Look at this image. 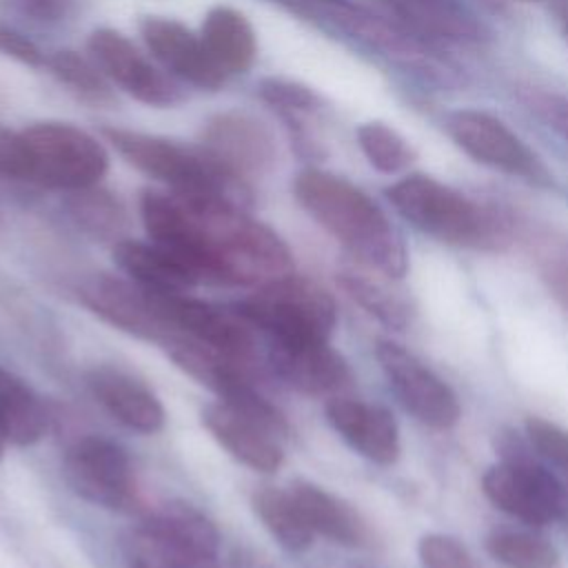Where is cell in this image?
I'll return each mask as SVG.
<instances>
[{
    "instance_id": "cell-13",
    "label": "cell",
    "mask_w": 568,
    "mask_h": 568,
    "mask_svg": "<svg viewBox=\"0 0 568 568\" xmlns=\"http://www.w3.org/2000/svg\"><path fill=\"white\" fill-rule=\"evenodd\" d=\"M375 357L399 404L422 424L446 430L459 422L455 390L417 355L393 339H377Z\"/></svg>"
},
{
    "instance_id": "cell-26",
    "label": "cell",
    "mask_w": 568,
    "mask_h": 568,
    "mask_svg": "<svg viewBox=\"0 0 568 568\" xmlns=\"http://www.w3.org/2000/svg\"><path fill=\"white\" fill-rule=\"evenodd\" d=\"M47 428L49 415L36 390L0 366V439L31 446L44 437Z\"/></svg>"
},
{
    "instance_id": "cell-1",
    "label": "cell",
    "mask_w": 568,
    "mask_h": 568,
    "mask_svg": "<svg viewBox=\"0 0 568 568\" xmlns=\"http://www.w3.org/2000/svg\"><path fill=\"white\" fill-rule=\"evenodd\" d=\"M140 215L151 242L186 262L200 280L262 286L293 273L284 240L235 202L146 189Z\"/></svg>"
},
{
    "instance_id": "cell-3",
    "label": "cell",
    "mask_w": 568,
    "mask_h": 568,
    "mask_svg": "<svg viewBox=\"0 0 568 568\" xmlns=\"http://www.w3.org/2000/svg\"><path fill=\"white\" fill-rule=\"evenodd\" d=\"M393 209L422 233L462 248L501 251L510 244L508 217L428 175H406L386 189Z\"/></svg>"
},
{
    "instance_id": "cell-39",
    "label": "cell",
    "mask_w": 568,
    "mask_h": 568,
    "mask_svg": "<svg viewBox=\"0 0 568 568\" xmlns=\"http://www.w3.org/2000/svg\"><path fill=\"white\" fill-rule=\"evenodd\" d=\"M18 11L33 16L36 20H60L67 11L69 0H9Z\"/></svg>"
},
{
    "instance_id": "cell-23",
    "label": "cell",
    "mask_w": 568,
    "mask_h": 568,
    "mask_svg": "<svg viewBox=\"0 0 568 568\" xmlns=\"http://www.w3.org/2000/svg\"><path fill=\"white\" fill-rule=\"evenodd\" d=\"M291 493L297 499L313 535H322L348 548H362L371 541V528L366 519L342 497L311 481H295Z\"/></svg>"
},
{
    "instance_id": "cell-21",
    "label": "cell",
    "mask_w": 568,
    "mask_h": 568,
    "mask_svg": "<svg viewBox=\"0 0 568 568\" xmlns=\"http://www.w3.org/2000/svg\"><path fill=\"white\" fill-rule=\"evenodd\" d=\"M275 373L304 395L335 397L351 384L348 362L331 346V342L275 346L268 344Z\"/></svg>"
},
{
    "instance_id": "cell-43",
    "label": "cell",
    "mask_w": 568,
    "mask_h": 568,
    "mask_svg": "<svg viewBox=\"0 0 568 568\" xmlns=\"http://www.w3.org/2000/svg\"><path fill=\"white\" fill-rule=\"evenodd\" d=\"M526 2H532V0H526Z\"/></svg>"
},
{
    "instance_id": "cell-34",
    "label": "cell",
    "mask_w": 568,
    "mask_h": 568,
    "mask_svg": "<svg viewBox=\"0 0 568 568\" xmlns=\"http://www.w3.org/2000/svg\"><path fill=\"white\" fill-rule=\"evenodd\" d=\"M526 437L532 446V450L548 462L550 466H555L557 470H561L564 475H568V430L541 419V417H528L526 419Z\"/></svg>"
},
{
    "instance_id": "cell-10",
    "label": "cell",
    "mask_w": 568,
    "mask_h": 568,
    "mask_svg": "<svg viewBox=\"0 0 568 568\" xmlns=\"http://www.w3.org/2000/svg\"><path fill=\"white\" fill-rule=\"evenodd\" d=\"M444 129L475 162L532 184L550 182L539 155L499 118L477 109H457L446 113Z\"/></svg>"
},
{
    "instance_id": "cell-41",
    "label": "cell",
    "mask_w": 568,
    "mask_h": 568,
    "mask_svg": "<svg viewBox=\"0 0 568 568\" xmlns=\"http://www.w3.org/2000/svg\"><path fill=\"white\" fill-rule=\"evenodd\" d=\"M552 16L559 22L564 36L568 38V0H552Z\"/></svg>"
},
{
    "instance_id": "cell-28",
    "label": "cell",
    "mask_w": 568,
    "mask_h": 568,
    "mask_svg": "<svg viewBox=\"0 0 568 568\" xmlns=\"http://www.w3.org/2000/svg\"><path fill=\"white\" fill-rule=\"evenodd\" d=\"M337 282L355 304L384 326L402 331L410 324V304L371 273L346 268L337 275Z\"/></svg>"
},
{
    "instance_id": "cell-35",
    "label": "cell",
    "mask_w": 568,
    "mask_h": 568,
    "mask_svg": "<svg viewBox=\"0 0 568 568\" xmlns=\"http://www.w3.org/2000/svg\"><path fill=\"white\" fill-rule=\"evenodd\" d=\"M417 552L424 568H479L466 546L450 535L433 532L422 537Z\"/></svg>"
},
{
    "instance_id": "cell-30",
    "label": "cell",
    "mask_w": 568,
    "mask_h": 568,
    "mask_svg": "<svg viewBox=\"0 0 568 568\" xmlns=\"http://www.w3.org/2000/svg\"><path fill=\"white\" fill-rule=\"evenodd\" d=\"M357 144L373 169L386 175L402 173L415 160L413 146L384 122H364L355 131Z\"/></svg>"
},
{
    "instance_id": "cell-17",
    "label": "cell",
    "mask_w": 568,
    "mask_h": 568,
    "mask_svg": "<svg viewBox=\"0 0 568 568\" xmlns=\"http://www.w3.org/2000/svg\"><path fill=\"white\" fill-rule=\"evenodd\" d=\"M78 295L91 313L129 335L160 344L169 337V331L158 315L153 291L133 280L102 273L80 284Z\"/></svg>"
},
{
    "instance_id": "cell-4",
    "label": "cell",
    "mask_w": 568,
    "mask_h": 568,
    "mask_svg": "<svg viewBox=\"0 0 568 568\" xmlns=\"http://www.w3.org/2000/svg\"><path fill=\"white\" fill-rule=\"evenodd\" d=\"M293 13L335 31L422 80L457 87L464 82L457 67L442 55L435 42L399 20H388L351 0H280Z\"/></svg>"
},
{
    "instance_id": "cell-2",
    "label": "cell",
    "mask_w": 568,
    "mask_h": 568,
    "mask_svg": "<svg viewBox=\"0 0 568 568\" xmlns=\"http://www.w3.org/2000/svg\"><path fill=\"white\" fill-rule=\"evenodd\" d=\"M300 206L333 235L364 268L388 280L408 271V251L384 209L353 182L320 169H304L293 182Z\"/></svg>"
},
{
    "instance_id": "cell-31",
    "label": "cell",
    "mask_w": 568,
    "mask_h": 568,
    "mask_svg": "<svg viewBox=\"0 0 568 568\" xmlns=\"http://www.w3.org/2000/svg\"><path fill=\"white\" fill-rule=\"evenodd\" d=\"M69 209L75 222L95 237H115L124 226V211L118 200L104 191H95V186L73 191Z\"/></svg>"
},
{
    "instance_id": "cell-42",
    "label": "cell",
    "mask_w": 568,
    "mask_h": 568,
    "mask_svg": "<svg viewBox=\"0 0 568 568\" xmlns=\"http://www.w3.org/2000/svg\"><path fill=\"white\" fill-rule=\"evenodd\" d=\"M2 453H4V442L0 439V459H2Z\"/></svg>"
},
{
    "instance_id": "cell-20",
    "label": "cell",
    "mask_w": 568,
    "mask_h": 568,
    "mask_svg": "<svg viewBox=\"0 0 568 568\" xmlns=\"http://www.w3.org/2000/svg\"><path fill=\"white\" fill-rule=\"evenodd\" d=\"M87 384L102 408L126 428L153 435L164 428L166 413L158 395L135 375L115 366H95Z\"/></svg>"
},
{
    "instance_id": "cell-19",
    "label": "cell",
    "mask_w": 568,
    "mask_h": 568,
    "mask_svg": "<svg viewBox=\"0 0 568 568\" xmlns=\"http://www.w3.org/2000/svg\"><path fill=\"white\" fill-rule=\"evenodd\" d=\"M326 419L335 433L362 457L390 466L397 462L402 444L399 428L390 410L355 397L335 395L326 402Z\"/></svg>"
},
{
    "instance_id": "cell-29",
    "label": "cell",
    "mask_w": 568,
    "mask_h": 568,
    "mask_svg": "<svg viewBox=\"0 0 568 568\" xmlns=\"http://www.w3.org/2000/svg\"><path fill=\"white\" fill-rule=\"evenodd\" d=\"M486 550L506 568H559L557 548L526 530L499 528L486 539Z\"/></svg>"
},
{
    "instance_id": "cell-40",
    "label": "cell",
    "mask_w": 568,
    "mask_h": 568,
    "mask_svg": "<svg viewBox=\"0 0 568 568\" xmlns=\"http://www.w3.org/2000/svg\"><path fill=\"white\" fill-rule=\"evenodd\" d=\"M546 280H548V286L552 288V293L568 308V257L552 260L546 268Z\"/></svg>"
},
{
    "instance_id": "cell-36",
    "label": "cell",
    "mask_w": 568,
    "mask_h": 568,
    "mask_svg": "<svg viewBox=\"0 0 568 568\" xmlns=\"http://www.w3.org/2000/svg\"><path fill=\"white\" fill-rule=\"evenodd\" d=\"M526 104L568 142V98L546 91H528Z\"/></svg>"
},
{
    "instance_id": "cell-22",
    "label": "cell",
    "mask_w": 568,
    "mask_h": 568,
    "mask_svg": "<svg viewBox=\"0 0 568 568\" xmlns=\"http://www.w3.org/2000/svg\"><path fill=\"white\" fill-rule=\"evenodd\" d=\"M402 24L430 42L479 44L488 40L486 24L464 0H384Z\"/></svg>"
},
{
    "instance_id": "cell-33",
    "label": "cell",
    "mask_w": 568,
    "mask_h": 568,
    "mask_svg": "<svg viewBox=\"0 0 568 568\" xmlns=\"http://www.w3.org/2000/svg\"><path fill=\"white\" fill-rule=\"evenodd\" d=\"M260 95L277 113H282L288 122L295 124L300 118L315 113L320 106L317 95L308 87L286 78H264L260 82Z\"/></svg>"
},
{
    "instance_id": "cell-27",
    "label": "cell",
    "mask_w": 568,
    "mask_h": 568,
    "mask_svg": "<svg viewBox=\"0 0 568 568\" xmlns=\"http://www.w3.org/2000/svg\"><path fill=\"white\" fill-rule=\"evenodd\" d=\"M253 510L282 548L302 552L313 544L315 535L308 528L291 488L262 486L253 495Z\"/></svg>"
},
{
    "instance_id": "cell-16",
    "label": "cell",
    "mask_w": 568,
    "mask_h": 568,
    "mask_svg": "<svg viewBox=\"0 0 568 568\" xmlns=\"http://www.w3.org/2000/svg\"><path fill=\"white\" fill-rule=\"evenodd\" d=\"M202 424L231 457L253 470L275 473L284 462L282 439L288 428L222 399L211 402L202 410Z\"/></svg>"
},
{
    "instance_id": "cell-5",
    "label": "cell",
    "mask_w": 568,
    "mask_h": 568,
    "mask_svg": "<svg viewBox=\"0 0 568 568\" xmlns=\"http://www.w3.org/2000/svg\"><path fill=\"white\" fill-rule=\"evenodd\" d=\"M235 311L275 346L331 342L337 320L333 297L320 284L293 273L262 284L237 302Z\"/></svg>"
},
{
    "instance_id": "cell-12",
    "label": "cell",
    "mask_w": 568,
    "mask_h": 568,
    "mask_svg": "<svg viewBox=\"0 0 568 568\" xmlns=\"http://www.w3.org/2000/svg\"><path fill=\"white\" fill-rule=\"evenodd\" d=\"M62 473L73 493L93 506L122 510L135 499L131 459L106 437H78L64 453Z\"/></svg>"
},
{
    "instance_id": "cell-38",
    "label": "cell",
    "mask_w": 568,
    "mask_h": 568,
    "mask_svg": "<svg viewBox=\"0 0 568 568\" xmlns=\"http://www.w3.org/2000/svg\"><path fill=\"white\" fill-rule=\"evenodd\" d=\"M0 51L20 60V62H24V64H31V67L42 64V55L36 49V44L31 40H27L24 36H20V33L2 27V24H0Z\"/></svg>"
},
{
    "instance_id": "cell-14",
    "label": "cell",
    "mask_w": 568,
    "mask_h": 568,
    "mask_svg": "<svg viewBox=\"0 0 568 568\" xmlns=\"http://www.w3.org/2000/svg\"><path fill=\"white\" fill-rule=\"evenodd\" d=\"M89 53L104 78L133 100L149 106H173L182 100L175 82L120 31L95 29L89 38Z\"/></svg>"
},
{
    "instance_id": "cell-9",
    "label": "cell",
    "mask_w": 568,
    "mask_h": 568,
    "mask_svg": "<svg viewBox=\"0 0 568 568\" xmlns=\"http://www.w3.org/2000/svg\"><path fill=\"white\" fill-rule=\"evenodd\" d=\"M27 180L55 191L98 186L109 169L104 144L69 122H36L20 131Z\"/></svg>"
},
{
    "instance_id": "cell-8",
    "label": "cell",
    "mask_w": 568,
    "mask_h": 568,
    "mask_svg": "<svg viewBox=\"0 0 568 568\" xmlns=\"http://www.w3.org/2000/svg\"><path fill=\"white\" fill-rule=\"evenodd\" d=\"M501 462L490 466L481 477L484 495L506 515L530 524L546 526L568 515V493L564 484L515 437L499 442Z\"/></svg>"
},
{
    "instance_id": "cell-11",
    "label": "cell",
    "mask_w": 568,
    "mask_h": 568,
    "mask_svg": "<svg viewBox=\"0 0 568 568\" xmlns=\"http://www.w3.org/2000/svg\"><path fill=\"white\" fill-rule=\"evenodd\" d=\"M153 300L169 337L184 335L242 364H253L257 353L253 326L237 311L213 306L186 291H153Z\"/></svg>"
},
{
    "instance_id": "cell-15",
    "label": "cell",
    "mask_w": 568,
    "mask_h": 568,
    "mask_svg": "<svg viewBox=\"0 0 568 568\" xmlns=\"http://www.w3.org/2000/svg\"><path fill=\"white\" fill-rule=\"evenodd\" d=\"M202 153L224 173L244 182L273 164L277 146L264 122L242 111H224L202 126Z\"/></svg>"
},
{
    "instance_id": "cell-7",
    "label": "cell",
    "mask_w": 568,
    "mask_h": 568,
    "mask_svg": "<svg viewBox=\"0 0 568 568\" xmlns=\"http://www.w3.org/2000/svg\"><path fill=\"white\" fill-rule=\"evenodd\" d=\"M126 555L131 568H220V532L195 506L169 501L131 532Z\"/></svg>"
},
{
    "instance_id": "cell-25",
    "label": "cell",
    "mask_w": 568,
    "mask_h": 568,
    "mask_svg": "<svg viewBox=\"0 0 568 568\" xmlns=\"http://www.w3.org/2000/svg\"><path fill=\"white\" fill-rule=\"evenodd\" d=\"M200 38L213 62L224 71V75L246 73L255 62V31L248 18L233 7H211L202 20Z\"/></svg>"
},
{
    "instance_id": "cell-6",
    "label": "cell",
    "mask_w": 568,
    "mask_h": 568,
    "mask_svg": "<svg viewBox=\"0 0 568 568\" xmlns=\"http://www.w3.org/2000/svg\"><path fill=\"white\" fill-rule=\"evenodd\" d=\"M111 146L138 171L162 182L173 193L197 197H222L242 206L244 182L215 166L202 151H189L166 138L118 126L102 129Z\"/></svg>"
},
{
    "instance_id": "cell-24",
    "label": "cell",
    "mask_w": 568,
    "mask_h": 568,
    "mask_svg": "<svg viewBox=\"0 0 568 568\" xmlns=\"http://www.w3.org/2000/svg\"><path fill=\"white\" fill-rule=\"evenodd\" d=\"M113 260L129 280L151 291H186L202 282L186 262L155 242L118 240Z\"/></svg>"
},
{
    "instance_id": "cell-32",
    "label": "cell",
    "mask_w": 568,
    "mask_h": 568,
    "mask_svg": "<svg viewBox=\"0 0 568 568\" xmlns=\"http://www.w3.org/2000/svg\"><path fill=\"white\" fill-rule=\"evenodd\" d=\"M51 71L75 93H80L84 100L104 102L109 100V87L104 80V73L98 69L95 62H89L75 51H58L51 60Z\"/></svg>"
},
{
    "instance_id": "cell-18",
    "label": "cell",
    "mask_w": 568,
    "mask_h": 568,
    "mask_svg": "<svg viewBox=\"0 0 568 568\" xmlns=\"http://www.w3.org/2000/svg\"><path fill=\"white\" fill-rule=\"evenodd\" d=\"M140 33L153 58L171 75L197 87L215 91L224 84V71L213 62L200 36L173 18L149 16L140 24Z\"/></svg>"
},
{
    "instance_id": "cell-37",
    "label": "cell",
    "mask_w": 568,
    "mask_h": 568,
    "mask_svg": "<svg viewBox=\"0 0 568 568\" xmlns=\"http://www.w3.org/2000/svg\"><path fill=\"white\" fill-rule=\"evenodd\" d=\"M0 175L13 180H27V160L20 133H11L0 126Z\"/></svg>"
}]
</instances>
